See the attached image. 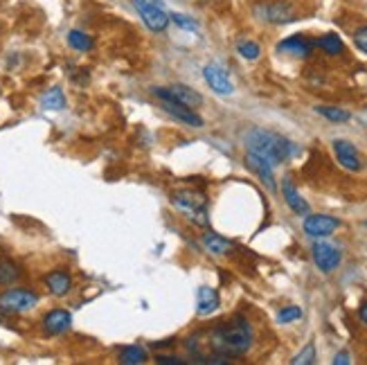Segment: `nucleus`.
<instances>
[{
	"label": "nucleus",
	"mask_w": 367,
	"mask_h": 365,
	"mask_svg": "<svg viewBox=\"0 0 367 365\" xmlns=\"http://www.w3.org/2000/svg\"><path fill=\"white\" fill-rule=\"evenodd\" d=\"M147 361V352L140 345H129L120 352V363L122 365H142Z\"/></svg>",
	"instance_id": "nucleus-21"
},
{
	"label": "nucleus",
	"mask_w": 367,
	"mask_h": 365,
	"mask_svg": "<svg viewBox=\"0 0 367 365\" xmlns=\"http://www.w3.org/2000/svg\"><path fill=\"white\" fill-rule=\"evenodd\" d=\"M169 21H173L176 23L180 30H187V32H196L198 30V23L194 21V18H189V16H185V14H169Z\"/></svg>",
	"instance_id": "nucleus-26"
},
{
	"label": "nucleus",
	"mask_w": 367,
	"mask_h": 365,
	"mask_svg": "<svg viewBox=\"0 0 367 365\" xmlns=\"http://www.w3.org/2000/svg\"><path fill=\"white\" fill-rule=\"evenodd\" d=\"M45 286L54 297H63L72 289V277L68 271H63V268H54V271L45 275Z\"/></svg>",
	"instance_id": "nucleus-15"
},
{
	"label": "nucleus",
	"mask_w": 367,
	"mask_h": 365,
	"mask_svg": "<svg viewBox=\"0 0 367 365\" xmlns=\"http://www.w3.org/2000/svg\"><path fill=\"white\" fill-rule=\"evenodd\" d=\"M203 77H205V81L212 91H214L217 95H233L235 93V86L233 81H230L228 72L221 68V65L217 63H210L203 68Z\"/></svg>",
	"instance_id": "nucleus-9"
},
{
	"label": "nucleus",
	"mask_w": 367,
	"mask_h": 365,
	"mask_svg": "<svg viewBox=\"0 0 367 365\" xmlns=\"http://www.w3.org/2000/svg\"><path fill=\"white\" fill-rule=\"evenodd\" d=\"M135 9L142 18V23L149 27L151 32H165L169 25V14L162 9L156 0H133Z\"/></svg>",
	"instance_id": "nucleus-6"
},
{
	"label": "nucleus",
	"mask_w": 367,
	"mask_h": 365,
	"mask_svg": "<svg viewBox=\"0 0 367 365\" xmlns=\"http://www.w3.org/2000/svg\"><path fill=\"white\" fill-rule=\"evenodd\" d=\"M70 325H72L70 311L52 309L50 313H45V318H43V332L47 336H59V334H65L68 329H70Z\"/></svg>",
	"instance_id": "nucleus-12"
},
{
	"label": "nucleus",
	"mask_w": 367,
	"mask_h": 365,
	"mask_svg": "<svg viewBox=\"0 0 367 365\" xmlns=\"http://www.w3.org/2000/svg\"><path fill=\"white\" fill-rule=\"evenodd\" d=\"M41 109H45V111H63L65 109V95L59 86H54V88L45 91L41 95Z\"/></svg>",
	"instance_id": "nucleus-19"
},
{
	"label": "nucleus",
	"mask_w": 367,
	"mask_h": 365,
	"mask_svg": "<svg viewBox=\"0 0 367 365\" xmlns=\"http://www.w3.org/2000/svg\"><path fill=\"white\" fill-rule=\"evenodd\" d=\"M313 262L315 266L320 268L322 273H331L338 268V264H341V251L334 246V244H327V242H315L313 248Z\"/></svg>",
	"instance_id": "nucleus-8"
},
{
	"label": "nucleus",
	"mask_w": 367,
	"mask_h": 365,
	"mask_svg": "<svg viewBox=\"0 0 367 365\" xmlns=\"http://www.w3.org/2000/svg\"><path fill=\"white\" fill-rule=\"evenodd\" d=\"M282 194H284V199H286V203H288V208L293 210L295 215H309V203L306 201L297 194V189L293 187V182L288 180V178H284V182H282Z\"/></svg>",
	"instance_id": "nucleus-17"
},
{
	"label": "nucleus",
	"mask_w": 367,
	"mask_h": 365,
	"mask_svg": "<svg viewBox=\"0 0 367 365\" xmlns=\"http://www.w3.org/2000/svg\"><path fill=\"white\" fill-rule=\"evenodd\" d=\"M210 345L219 357L233 359L244 357L253 345V329L244 318H235L233 323L221 325L210 336Z\"/></svg>",
	"instance_id": "nucleus-1"
},
{
	"label": "nucleus",
	"mask_w": 367,
	"mask_h": 365,
	"mask_svg": "<svg viewBox=\"0 0 367 365\" xmlns=\"http://www.w3.org/2000/svg\"><path fill=\"white\" fill-rule=\"evenodd\" d=\"M334 365H350V354H347V352H341V354H336V359H334Z\"/></svg>",
	"instance_id": "nucleus-32"
},
{
	"label": "nucleus",
	"mask_w": 367,
	"mask_h": 365,
	"mask_svg": "<svg viewBox=\"0 0 367 365\" xmlns=\"http://www.w3.org/2000/svg\"><path fill=\"white\" fill-rule=\"evenodd\" d=\"M162 109H165V113H169L173 120L187 124V127H192V129L203 127V118L198 113H194V109L182 107V104H178V102H162Z\"/></svg>",
	"instance_id": "nucleus-13"
},
{
	"label": "nucleus",
	"mask_w": 367,
	"mask_h": 365,
	"mask_svg": "<svg viewBox=\"0 0 367 365\" xmlns=\"http://www.w3.org/2000/svg\"><path fill=\"white\" fill-rule=\"evenodd\" d=\"M68 45L77 52H88L93 50V38L81 30H70L68 32Z\"/></svg>",
	"instance_id": "nucleus-22"
},
{
	"label": "nucleus",
	"mask_w": 367,
	"mask_h": 365,
	"mask_svg": "<svg viewBox=\"0 0 367 365\" xmlns=\"http://www.w3.org/2000/svg\"><path fill=\"white\" fill-rule=\"evenodd\" d=\"M18 277H21V268L14 262H9V259H0V284L9 286V284H14Z\"/></svg>",
	"instance_id": "nucleus-23"
},
{
	"label": "nucleus",
	"mask_w": 367,
	"mask_h": 365,
	"mask_svg": "<svg viewBox=\"0 0 367 365\" xmlns=\"http://www.w3.org/2000/svg\"><path fill=\"white\" fill-rule=\"evenodd\" d=\"M237 52H239L241 56H244V59L255 61L257 56H259V45L253 43V41H241V43L237 45Z\"/></svg>",
	"instance_id": "nucleus-27"
},
{
	"label": "nucleus",
	"mask_w": 367,
	"mask_h": 365,
	"mask_svg": "<svg viewBox=\"0 0 367 365\" xmlns=\"http://www.w3.org/2000/svg\"><path fill=\"white\" fill-rule=\"evenodd\" d=\"M313 361H315V348H313V345H306L300 354H295L291 363L293 365H311Z\"/></svg>",
	"instance_id": "nucleus-29"
},
{
	"label": "nucleus",
	"mask_w": 367,
	"mask_h": 365,
	"mask_svg": "<svg viewBox=\"0 0 367 365\" xmlns=\"http://www.w3.org/2000/svg\"><path fill=\"white\" fill-rule=\"evenodd\" d=\"M156 361L160 365H182V363H185V361L178 359V357H156Z\"/></svg>",
	"instance_id": "nucleus-31"
},
{
	"label": "nucleus",
	"mask_w": 367,
	"mask_h": 365,
	"mask_svg": "<svg viewBox=\"0 0 367 365\" xmlns=\"http://www.w3.org/2000/svg\"><path fill=\"white\" fill-rule=\"evenodd\" d=\"M203 246H205V251L212 253V255H228L230 251H233V244H230L228 239L214 235V233L203 235Z\"/></svg>",
	"instance_id": "nucleus-20"
},
{
	"label": "nucleus",
	"mask_w": 367,
	"mask_h": 365,
	"mask_svg": "<svg viewBox=\"0 0 367 365\" xmlns=\"http://www.w3.org/2000/svg\"><path fill=\"white\" fill-rule=\"evenodd\" d=\"M359 316H361V320H363V323L367 325V302H365V304L361 306V311H359Z\"/></svg>",
	"instance_id": "nucleus-33"
},
{
	"label": "nucleus",
	"mask_w": 367,
	"mask_h": 365,
	"mask_svg": "<svg viewBox=\"0 0 367 365\" xmlns=\"http://www.w3.org/2000/svg\"><path fill=\"white\" fill-rule=\"evenodd\" d=\"M334 153H336L338 162H341L345 169H350V171L361 169V156H359V151H356V147L352 145V142L334 140Z\"/></svg>",
	"instance_id": "nucleus-14"
},
{
	"label": "nucleus",
	"mask_w": 367,
	"mask_h": 365,
	"mask_svg": "<svg viewBox=\"0 0 367 365\" xmlns=\"http://www.w3.org/2000/svg\"><path fill=\"white\" fill-rule=\"evenodd\" d=\"M255 16L259 21L270 23V25H284L295 21V9L291 3L286 0H262V3L255 5Z\"/></svg>",
	"instance_id": "nucleus-5"
},
{
	"label": "nucleus",
	"mask_w": 367,
	"mask_h": 365,
	"mask_svg": "<svg viewBox=\"0 0 367 365\" xmlns=\"http://www.w3.org/2000/svg\"><path fill=\"white\" fill-rule=\"evenodd\" d=\"M196 306L201 316H210L212 311L219 309V293L210 286H201L196 293Z\"/></svg>",
	"instance_id": "nucleus-18"
},
{
	"label": "nucleus",
	"mask_w": 367,
	"mask_h": 365,
	"mask_svg": "<svg viewBox=\"0 0 367 365\" xmlns=\"http://www.w3.org/2000/svg\"><path fill=\"white\" fill-rule=\"evenodd\" d=\"M315 45L322 47V50H325L327 54H331V56H336V54L343 52V41H341V38H338L336 34H327V36H322V38H318Z\"/></svg>",
	"instance_id": "nucleus-24"
},
{
	"label": "nucleus",
	"mask_w": 367,
	"mask_h": 365,
	"mask_svg": "<svg viewBox=\"0 0 367 365\" xmlns=\"http://www.w3.org/2000/svg\"><path fill=\"white\" fill-rule=\"evenodd\" d=\"M315 111L320 115H325V118L331 120V122H347L350 120V113L343 111V109H336V107H318Z\"/></svg>",
	"instance_id": "nucleus-25"
},
{
	"label": "nucleus",
	"mask_w": 367,
	"mask_h": 365,
	"mask_svg": "<svg viewBox=\"0 0 367 365\" xmlns=\"http://www.w3.org/2000/svg\"><path fill=\"white\" fill-rule=\"evenodd\" d=\"M315 41H309L306 36L302 34H293L284 38V41L277 43V52H284V54H291V56H300V59H304V56L311 54Z\"/></svg>",
	"instance_id": "nucleus-11"
},
{
	"label": "nucleus",
	"mask_w": 367,
	"mask_h": 365,
	"mask_svg": "<svg viewBox=\"0 0 367 365\" xmlns=\"http://www.w3.org/2000/svg\"><path fill=\"white\" fill-rule=\"evenodd\" d=\"M302 318V309L300 306H286V309H282L277 313V320L286 325V323H293V320H300Z\"/></svg>",
	"instance_id": "nucleus-28"
},
{
	"label": "nucleus",
	"mask_w": 367,
	"mask_h": 365,
	"mask_svg": "<svg viewBox=\"0 0 367 365\" xmlns=\"http://www.w3.org/2000/svg\"><path fill=\"white\" fill-rule=\"evenodd\" d=\"M171 203L176 205L180 212H185L192 221H196L198 226H208V212H205V194L192 189H180L171 196Z\"/></svg>",
	"instance_id": "nucleus-4"
},
{
	"label": "nucleus",
	"mask_w": 367,
	"mask_h": 365,
	"mask_svg": "<svg viewBox=\"0 0 367 365\" xmlns=\"http://www.w3.org/2000/svg\"><path fill=\"white\" fill-rule=\"evenodd\" d=\"M246 147H248L250 153L264 158L273 167L282 165L284 160H288L293 153H297V149H295V145L291 140L277 136V133L262 131V129H253L248 133V136H246Z\"/></svg>",
	"instance_id": "nucleus-2"
},
{
	"label": "nucleus",
	"mask_w": 367,
	"mask_h": 365,
	"mask_svg": "<svg viewBox=\"0 0 367 365\" xmlns=\"http://www.w3.org/2000/svg\"><path fill=\"white\" fill-rule=\"evenodd\" d=\"M338 226H341V221L334 217H327V215H311L304 219V233L313 239L329 237Z\"/></svg>",
	"instance_id": "nucleus-10"
},
{
	"label": "nucleus",
	"mask_w": 367,
	"mask_h": 365,
	"mask_svg": "<svg viewBox=\"0 0 367 365\" xmlns=\"http://www.w3.org/2000/svg\"><path fill=\"white\" fill-rule=\"evenodd\" d=\"M246 165L255 171V174L262 178V182L264 185L270 189V192H275L277 189V185H275V176H273V165L270 162H266L264 158H259V156H255V153H246Z\"/></svg>",
	"instance_id": "nucleus-16"
},
{
	"label": "nucleus",
	"mask_w": 367,
	"mask_h": 365,
	"mask_svg": "<svg viewBox=\"0 0 367 365\" xmlns=\"http://www.w3.org/2000/svg\"><path fill=\"white\" fill-rule=\"evenodd\" d=\"M38 304V295L30 289H7L0 293V313L3 316H18V313H27L32 311Z\"/></svg>",
	"instance_id": "nucleus-3"
},
{
	"label": "nucleus",
	"mask_w": 367,
	"mask_h": 365,
	"mask_svg": "<svg viewBox=\"0 0 367 365\" xmlns=\"http://www.w3.org/2000/svg\"><path fill=\"white\" fill-rule=\"evenodd\" d=\"M354 41H356V47H359L361 52L367 54V25L361 27V30L354 34Z\"/></svg>",
	"instance_id": "nucleus-30"
},
{
	"label": "nucleus",
	"mask_w": 367,
	"mask_h": 365,
	"mask_svg": "<svg viewBox=\"0 0 367 365\" xmlns=\"http://www.w3.org/2000/svg\"><path fill=\"white\" fill-rule=\"evenodd\" d=\"M151 93L156 95L160 102H178L182 107H189V109H198L203 104L201 95L182 84H173L171 88H151Z\"/></svg>",
	"instance_id": "nucleus-7"
}]
</instances>
